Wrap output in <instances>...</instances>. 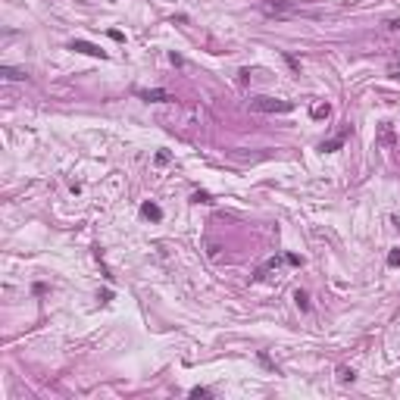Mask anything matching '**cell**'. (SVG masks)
Returning a JSON list of instances; mask_svg holds the SVG:
<instances>
[{
	"label": "cell",
	"instance_id": "obj_1",
	"mask_svg": "<svg viewBox=\"0 0 400 400\" xmlns=\"http://www.w3.org/2000/svg\"><path fill=\"white\" fill-rule=\"evenodd\" d=\"M250 110L253 113H291L294 103L291 100H275V97H253Z\"/></svg>",
	"mask_w": 400,
	"mask_h": 400
},
{
	"label": "cell",
	"instance_id": "obj_2",
	"mask_svg": "<svg viewBox=\"0 0 400 400\" xmlns=\"http://www.w3.org/2000/svg\"><path fill=\"white\" fill-rule=\"evenodd\" d=\"M263 13H266V16H275V19L294 16V13H297V0H266V4H263Z\"/></svg>",
	"mask_w": 400,
	"mask_h": 400
},
{
	"label": "cell",
	"instance_id": "obj_3",
	"mask_svg": "<svg viewBox=\"0 0 400 400\" xmlns=\"http://www.w3.org/2000/svg\"><path fill=\"white\" fill-rule=\"evenodd\" d=\"M138 97L141 100H147V103H166V100H175L169 91H163V88H150V91H138Z\"/></svg>",
	"mask_w": 400,
	"mask_h": 400
},
{
	"label": "cell",
	"instance_id": "obj_4",
	"mask_svg": "<svg viewBox=\"0 0 400 400\" xmlns=\"http://www.w3.org/2000/svg\"><path fill=\"white\" fill-rule=\"evenodd\" d=\"M69 50H78V53H88V57H100V60H103V50L94 47V44H88V41H72Z\"/></svg>",
	"mask_w": 400,
	"mask_h": 400
},
{
	"label": "cell",
	"instance_id": "obj_5",
	"mask_svg": "<svg viewBox=\"0 0 400 400\" xmlns=\"http://www.w3.org/2000/svg\"><path fill=\"white\" fill-rule=\"evenodd\" d=\"M0 75H4L7 82H25V78H28L25 69H13V66H0Z\"/></svg>",
	"mask_w": 400,
	"mask_h": 400
},
{
	"label": "cell",
	"instance_id": "obj_6",
	"mask_svg": "<svg viewBox=\"0 0 400 400\" xmlns=\"http://www.w3.org/2000/svg\"><path fill=\"white\" fill-rule=\"evenodd\" d=\"M141 213H144L147 219H153V222H156V219H163V210H159L156 204H144V207H141Z\"/></svg>",
	"mask_w": 400,
	"mask_h": 400
},
{
	"label": "cell",
	"instance_id": "obj_7",
	"mask_svg": "<svg viewBox=\"0 0 400 400\" xmlns=\"http://www.w3.org/2000/svg\"><path fill=\"white\" fill-rule=\"evenodd\" d=\"M378 141H381L385 147H391V144H394V129H391V122H385V125H381V138H378Z\"/></svg>",
	"mask_w": 400,
	"mask_h": 400
},
{
	"label": "cell",
	"instance_id": "obj_8",
	"mask_svg": "<svg viewBox=\"0 0 400 400\" xmlns=\"http://www.w3.org/2000/svg\"><path fill=\"white\" fill-rule=\"evenodd\" d=\"M344 138H347V129H344V132L338 135V138H332V141H325V144H322V150H338V147L344 144Z\"/></svg>",
	"mask_w": 400,
	"mask_h": 400
},
{
	"label": "cell",
	"instance_id": "obj_9",
	"mask_svg": "<svg viewBox=\"0 0 400 400\" xmlns=\"http://www.w3.org/2000/svg\"><path fill=\"white\" fill-rule=\"evenodd\" d=\"M294 300H297V306H300V310H310V297H306V291H297V294H294Z\"/></svg>",
	"mask_w": 400,
	"mask_h": 400
},
{
	"label": "cell",
	"instance_id": "obj_10",
	"mask_svg": "<svg viewBox=\"0 0 400 400\" xmlns=\"http://www.w3.org/2000/svg\"><path fill=\"white\" fill-rule=\"evenodd\" d=\"M329 113H332L329 103H325V106H322V103H316V106H313V116H316V119H322V116H329Z\"/></svg>",
	"mask_w": 400,
	"mask_h": 400
},
{
	"label": "cell",
	"instance_id": "obj_11",
	"mask_svg": "<svg viewBox=\"0 0 400 400\" xmlns=\"http://www.w3.org/2000/svg\"><path fill=\"white\" fill-rule=\"evenodd\" d=\"M191 397H210L207 388H191Z\"/></svg>",
	"mask_w": 400,
	"mask_h": 400
},
{
	"label": "cell",
	"instance_id": "obj_12",
	"mask_svg": "<svg viewBox=\"0 0 400 400\" xmlns=\"http://www.w3.org/2000/svg\"><path fill=\"white\" fill-rule=\"evenodd\" d=\"M388 263H391V266H400V247H397V250L388 257Z\"/></svg>",
	"mask_w": 400,
	"mask_h": 400
},
{
	"label": "cell",
	"instance_id": "obj_13",
	"mask_svg": "<svg viewBox=\"0 0 400 400\" xmlns=\"http://www.w3.org/2000/svg\"><path fill=\"white\" fill-rule=\"evenodd\" d=\"M247 78H250V72H247V69H241V72H238V82H241V85H247Z\"/></svg>",
	"mask_w": 400,
	"mask_h": 400
},
{
	"label": "cell",
	"instance_id": "obj_14",
	"mask_svg": "<svg viewBox=\"0 0 400 400\" xmlns=\"http://www.w3.org/2000/svg\"><path fill=\"white\" fill-rule=\"evenodd\" d=\"M341 381H353V369H341Z\"/></svg>",
	"mask_w": 400,
	"mask_h": 400
},
{
	"label": "cell",
	"instance_id": "obj_15",
	"mask_svg": "<svg viewBox=\"0 0 400 400\" xmlns=\"http://www.w3.org/2000/svg\"><path fill=\"white\" fill-rule=\"evenodd\" d=\"M285 260H288V263H291V266H300V257H297V253H288V257H285Z\"/></svg>",
	"mask_w": 400,
	"mask_h": 400
},
{
	"label": "cell",
	"instance_id": "obj_16",
	"mask_svg": "<svg viewBox=\"0 0 400 400\" xmlns=\"http://www.w3.org/2000/svg\"><path fill=\"white\" fill-rule=\"evenodd\" d=\"M391 75H397V78H400V63H394V66H391Z\"/></svg>",
	"mask_w": 400,
	"mask_h": 400
}]
</instances>
